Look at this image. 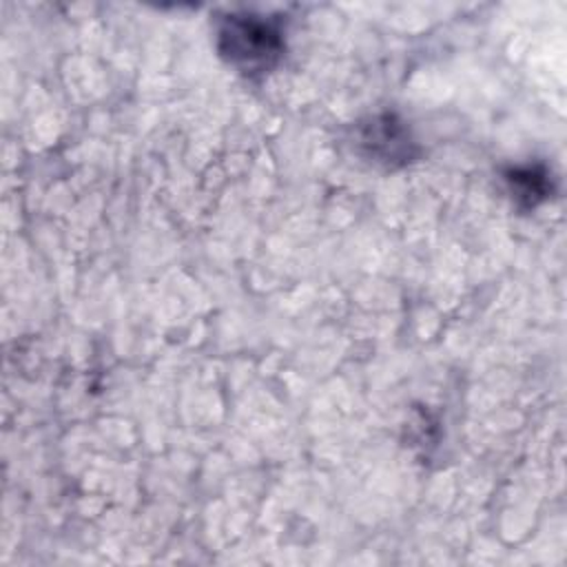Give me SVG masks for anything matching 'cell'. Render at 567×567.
Returning a JSON list of instances; mask_svg holds the SVG:
<instances>
[{
	"mask_svg": "<svg viewBox=\"0 0 567 567\" xmlns=\"http://www.w3.org/2000/svg\"><path fill=\"white\" fill-rule=\"evenodd\" d=\"M512 190L516 197H525L529 204H536V199H543L547 193V182H545V173L534 171L532 182H529V168H520L514 171L509 177Z\"/></svg>",
	"mask_w": 567,
	"mask_h": 567,
	"instance_id": "3957f363",
	"label": "cell"
},
{
	"mask_svg": "<svg viewBox=\"0 0 567 567\" xmlns=\"http://www.w3.org/2000/svg\"><path fill=\"white\" fill-rule=\"evenodd\" d=\"M359 144L368 157L383 164L405 162L412 155L408 131L401 126V122H396L394 115H379L363 124Z\"/></svg>",
	"mask_w": 567,
	"mask_h": 567,
	"instance_id": "7a4b0ae2",
	"label": "cell"
},
{
	"mask_svg": "<svg viewBox=\"0 0 567 567\" xmlns=\"http://www.w3.org/2000/svg\"><path fill=\"white\" fill-rule=\"evenodd\" d=\"M217 47L228 64L244 73H257L277 64L284 53V38L275 20L252 13H233L219 24Z\"/></svg>",
	"mask_w": 567,
	"mask_h": 567,
	"instance_id": "6da1fadb",
	"label": "cell"
}]
</instances>
